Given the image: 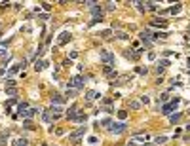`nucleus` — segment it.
I'll return each mask as SVG.
<instances>
[{
  "instance_id": "obj_1",
  "label": "nucleus",
  "mask_w": 190,
  "mask_h": 146,
  "mask_svg": "<svg viewBox=\"0 0 190 146\" xmlns=\"http://www.w3.org/2000/svg\"><path fill=\"white\" fill-rule=\"evenodd\" d=\"M86 131H87V127L86 125H82V127H78V129H74L72 133H68V141L70 142H80V139H84V135H86Z\"/></svg>"
},
{
  "instance_id": "obj_2",
  "label": "nucleus",
  "mask_w": 190,
  "mask_h": 146,
  "mask_svg": "<svg viewBox=\"0 0 190 146\" xmlns=\"http://www.w3.org/2000/svg\"><path fill=\"white\" fill-rule=\"evenodd\" d=\"M179 103H181V99H179V97L171 99L167 105H163V106H162V114H163V116H171V114H173V110L177 108V105H179Z\"/></svg>"
},
{
  "instance_id": "obj_3",
  "label": "nucleus",
  "mask_w": 190,
  "mask_h": 146,
  "mask_svg": "<svg viewBox=\"0 0 190 146\" xmlns=\"http://www.w3.org/2000/svg\"><path fill=\"white\" fill-rule=\"evenodd\" d=\"M99 57H101V61H103L105 67H112V65H114V53H110L109 50H101Z\"/></svg>"
},
{
  "instance_id": "obj_4",
  "label": "nucleus",
  "mask_w": 190,
  "mask_h": 146,
  "mask_svg": "<svg viewBox=\"0 0 190 146\" xmlns=\"http://www.w3.org/2000/svg\"><path fill=\"white\" fill-rule=\"evenodd\" d=\"M126 129H127V123H126V122H118V123H112V125H110L109 131L114 133V135H122Z\"/></svg>"
},
{
  "instance_id": "obj_5",
  "label": "nucleus",
  "mask_w": 190,
  "mask_h": 146,
  "mask_svg": "<svg viewBox=\"0 0 190 146\" xmlns=\"http://www.w3.org/2000/svg\"><path fill=\"white\" fill-rule=\"evenodd\" d=\"M67 87H72V89H82V87H84V78L82 76H72L70 78V80H68V86Z\"/></svg>"
},
{
  "instance_id": "obj_6",
  "label": "nucleus",
  "mask_w": 190,
  "mask_h": 146,
  "mask_svg": "<svg viewBox=\"0 0 190 146\" xmlns=\"http://www.w3.org/2000/svg\"><path fill=\"white\" fill-rule=\"evenodd\" d=\"M148 139H150V135L146 131H139V133H133V135H131L133 142H146Z\"/></svg>"
},
{
  "instance_id": "obj_7",
  "label": "nucleus",
  "mask_w": 190,
  "mask_h": 146,
  "mask_svg": "<svg viewBox=\"0 0 190 146\" xmlns=\"http://www.w3.org/2000/svg\"><path fill=\"white\" fill-rule=\"evenodd\" d=\"M78 114H80V110H78V106H76V105H72L70 108L67 110V114H65V116H67V120H74V118H76Z\"/></svg>"
},
{
  "instance_id": "obj_8",
  "label": "nucleus",
  "mask_w": 190,
  "mask_h": 146,
  "mask_svg": "<svg viewBox=\"0 0 190 146\" xmlns=\"http://www.w3.org/2000/svg\"><path fill=\"white\" fill-rule=\"evenodd\" d=\"M36 112H40V108H27L25 112L21 114V118H25V120H31L32 116L36 114Z\"/></svg>"
},
{
  "instance_id": "obj_9",
  "label": "nucleus",
  "mask_w": 190,
  "mask_h": 146,
  "mask_svg": "<svg viewBox=\"0 0 190 146\" xmlns=\"http://www.w3.org/2000/svg\"><path fill=\"white\" fill-rule=\"evenodd\" d=\"M50 99H51V105H59V106H63V103H65V99L59 95V93H53Z\"/></svg>"
},
{
  "instance_id": "obj_10",
  "label": "nucleus",
  "mask_w": 190,
  "mask_h": 146,
  "mask_svg": "<svg viewBox=\"0 0 190 146\" xmlns=\"http://www.w3.org/2000/svg\"><path fill=\"white\" fill-rule=\"evenodd\" d=\"M68 40H70V34H68V32H61L59 38H57V44H59V46H63V44H67Z\"/></svg>"
},
{
  "instance_id": "obj_11",
  "label": "nucleus",
  "mask_w": 190,
  "mask_h": 146,
  "mask_svg": "<svg viewBox=\"0 0 190 146\" xmlns=\"http://www.w3.org/2000/svg\"><path fill=\"white\" fill-rule=\"evenodd\" d=\"M152 27H162V29H167V21H165V19H154L152 23Z\"/></svg>"
},
{
  "instance_id": "obj_12",
  "label": "nucleus",
  "mask_w": 190,
  "mask_h": 146,
  "mask_svg": "<svg viewBox=\"0 0 190 146\" xmlns=\"http://www.w3.org/2000/svg\"><path fill=\"white\" fill-rule=\"evenodd\" d=\"M99 97H101V93L93 91V89H90V91L86 93V101H93V99H99Z\"/></svg>"
},
{
  "instance_id": "obj_13",
  "label": "nucleus",
  "mask_w": 190,
  "mask_h": 146,
  "mask_svg": "<svg viewBox=\"0 0 190 146\" xmlns=\"http://www.w3.org/2000/svg\"><path fill=\"white\" fill-rule=\"evenodd\" d=\"M126 57H127V59H133V61H137V59H139V51H135V50H129V51H126Z\"/></svg>"
},
{
  "instance_id": "obj_14",
  "label": "nucleus",
  "mask_w": 190,
  "mask_h": 146,
  "mask_svg": "<svg viewBox=\"0 0 190 146\" xmlns=\"http://www.w3.org/2000/svg\"><path fill=\"white\" fill-rule=\"evenodd\" d=\"M42 120H44L46 123H51V122H53V116L50 114V110H44V112H42Z\"/></svg>"
},
{
  "instance_id": "obj_15",
  "label": "nucleus",
  "mask_w": 190,
  "mask_h": 146,
  "mask_svg": "<svg viewBox=\"0 0 190 146\" xmlns=\"http://www.w3.org/2000/svg\"><path fill=\"white\" fill-rule=\"evenodd\" d=\"M46 65H48L46 61H40V59H38L36 63H34V70H36V72H40V70H44V69H46Z\"/></svg>"
},
{
  "instance_id": "obj_16",
  "label": "nucleus",
  "mask_w": 190,
  "mask_h": 146,
  "mask_svg": "<svg viewBox=\"0 0 190 146\" xmlns=\"http://www.w3.org/2000/svg\"><path fill=\"white\" fill-rule=\"evenodd\" d=\"M86 120H87V116H86V114H82V112H80V114H78L74 120H70V122H74V123H86Z\"/></svg>"
},
{
  "instance_id": "obj_17",
  "label": "nucleus",
  "mask_w": 190,
  "mask_h": 146,
  "mask_svg": "<svg viewBox=\"0 0 190 146\" xmlns=\"http://www.w3.org/2000/svg\"><path fill=\"white\" fill-rule=\"evenodd\" d=\"M181 118H182V114L175 112V114H171V116H169V122H171V123H179V122H181Z\"/></svg>"
},
{
  "instance_id": "obj_18",
  "label": "nucleus",
  "mask_w": 190,
  "mask_h": 146,
  "mask_svg": "<svg viewBox=\"0 0 190 146\" xmlns=\"http://www.w3.org/2000/svg\"><path fill=\"white\" fill-rule=\"evenodd\" d=\"M10 137V131H2L0 133V146H4L6 144V139Z\"/></svg>"
},
{
  "instance_id": "obj_19",
  "label": "nucleus",
  "mask_w": 190,
  "mask_h": 146,
  "mask_svg": "<svg viewBox=\"0 0 190 146\" xmlns=\"http://www.w3.org/2000/svg\"><path fill=\"white\" fill-rule=\"evenodd\" d=\"M165 142H167V137H163V135H160V137H156L154 139V144H165Z\"/></svg>"
},
{
  "instance_id": "obj_20",
  "label": "nucleus",
  "mask_w": 190,
  "mask_h": 146,
  "mask_svg": "<svg viewBox=\"0 0 190 146\" xmlns=\"http://www.w3.org/2000/svg\"><path fill=\"white\" fill-rule=\"evenodd\" d=\"M27 108H29V105H27V103H19V105H17V114L21 116V114H23V112H25Z\"/></svg>"
},
{
  "instance_id": "obj_21",
  "label": "nucleus",
  "mask_w": 190,
  "mask_h": 146,
  "mask_svg": "<svg viewBox=\"0 0 190 146\" xmlns=\"http://www.w3.org/2000/svg\"><path fill=\"white\" fill-rule=\"evenodd\" d=\"M143 4H145V12L146 10H158V4H156V2H143Z\"/></svg>"
},
{
  "instance_id": "obj_22",
  "label": "nucleus",
  "mask_w": 190,
  "mask_h": 146,
  "mask_svg": "<svg viewBox=\"0 0 190 146\" xmlns=\"http://www.w3.org/2000/svg\"><path fill=\"white\" fill-rule=\"evenodd\" d=\"M6 89H15V80L6 78Z\"/></svg>"
},
{
  "instance_id": "obj_23",
  "label": "nucleus",
  "mask_w": 190,
  "mask_h": 146,
  "mask_svg": "<svg viewBox=\"0 0 190 146\" xmlns=\"http://www.w3.org/2000/svg\"><path fill=\"white\" fill-rule=\"evenodd\" d=\"M129 108H131V110H139L141 108V101H129Z\"/></svg>"
},
{
  "instance_id": "obj_24",
  "label": "nucleus",
  "mask_w": 190,
  "mask_h": 146,
  "mask_svg": "<svg viewBox=\"0 0 190 146\" xmlns=\"http://www.w3.org/2000/svg\"><path fill=\"white\" fill-rule=\"evenodd\" d=\"M27 139H17V141H14V146H27Z\"/></svg>"
},
{
  "instance_id": "obj_25",
  "label": "nucleus",
  "mask_w": 190,
  "mask_h": 146,
  "mask_svg": "<svg viewBox=\"0 0 190 146\" xmlns=\"http://www.w3.org/2000/svg\"><path fill=\"white\" fill-rule=\"evenodd\" d=\"M116 38H120V40H129V34H127V32H116Z\"/></svg>"
},
{
  "instance_id": "obj_26",
  "label": "nucleus",
  "mask_w": 190,
  "mask_h": 146,
  "mask_svg": "<svg viewBox=\"0 0 190 146\" xmlns=\"http://www.w3.org/2000/svg\"><path fill=\"white\" fill-rule=\"evenodd\" d=\"M103 21V15H93V19L90 21V25H97V23H101Z\"/></svg>"
},
{
  "instance_id": "obj_27",
  "label": "nucleus",
  "mask_w": 190,
  "mask_h": 146,
  "mask_svg": "<svg viewBox=\"0 0 190 146\" xmlns=\"http://www.w3.org/2000/svg\"><path fill=\"white\" fill-rule=\"evenodd\" d=\"M127 80H131V78H127V76H122L120 80H118V82H112V86H122V84H126Z\"/></svg>"
},
{
  "instance_id": "obj_28",
  "label": "nucleus",
  "mask_w": 190,
  "mask_h": 146,
  "mask_svg": "<svg viewBox=\"0 0 190 146\" xmlns=\"http://www.w3.org/2000/svg\"><path fill=\"white\" fill-rule=\"evenodd\" d=\"M103 72L107 74V76H112V74L116 72V70H112V67H103Z\"/></svg>"
},
{
  "instance_id": "obj_29",
  "label": "nucleus",
  "mask_w": 190,
  "mask_h": 146,
  "mask_svg": "<svg viewBox=\"0 0 190 146\" xmlns=\"http://www.w3.org/2000/svg\"><path fill=\"white\" fill-rule=\"evenodd\" d=\"M118 118H120V120L124 122V120L127 118V110H118Z\"/></svg>"
},
{
  "instance_id": "obj_30",
  "label": "nucleus",
  "mask_w": 190,
  "mask_h": 146,
  "mask_svg": "<svg viewBox=\"0 0 190 146\" xmlns=\"http://www.w3.org/2000/svg\"><path fill=\"white\" fill-rule=\"evenodd\" d=\"M158 101H160V103H165V101H169V93H162V95L158 97Z\"/></svg>"
},
{
  "instance_id": "obj_31",
  "label": "nucleus",
  "mask_w": 190,
  "mask_h": 146,
  "mask_svg": "<svg viewBox=\"0 0 190 146\" xmlns=\"http://www.w3.org/2000/svg\"><path fill=\"white\" fill-rule=\"evenodd\" d=\"M67 97H76V89H72V87H67Z\"/></svg>"
},
{
  "instance_id": "obj_32",
  "label": "nucleus",
  "mask_w": 190,
  "mask_h": 146,
  "mask_svg": "<svg viewBox=\"0 0 190 146\" xmlns=\"http://www.w3.org/2000/svg\"><path fill=\"white\" fill-rule=\"evenodd\" d=\"M169 65H171V63H169L167 59H162V61L158 63V67H162V69H165V67H169Z\"/></svg>"
},
{
  "instance_id": "obj_33",
  "label": "nucleus",
  "mask_w": 190,
  "mask_h": 146,
  "mask_svg": "<svg viewBox=\"0 0 190 146\" xmlns=\"http://www.w3.org/2000/svg\"><path fill=\"white\" fill-rule=\"evenodd\" d=\"M169 12H171V14H179V12H181V4H177V6H173V8H169Z\"/></svg>"
},
{
  "instance_id": "obj_34",
  "label": "nucleus",
  "mask_w": 190,
  "mask_h": 146,
  "mask_svg": "<svg viewBox=\"0 0 190 146\" xmlns=\"http://www.w3.org/2000/svg\"><path fill=\"white\" fill-rule=\"evenodd\" d=\"M0 57H4V59H6V57H10V55H8V50H4V48H0Z\"/></svg>"
},
{
  "instance_id": "obj_35",
  "label": "nucleus",
  "mask_w": 190,
  "mask_h": 146,
  "mask_svg": "<svg viewBox=\"0 0 190 146\" xmlns=\"http://www.w3.org/2000/svg\"><path fill=\"white\" fill-rule=\"evenodd\" d=\"M103 125L110 127V125H112V120H110V118H105V120H103Z\"/></svg>"
},
{
  "instance_id": "obj_36",
  "label": "nucleus",
  "mask_w": 190,
  "mask_h": 146,
  "mask_svg": "<svg viewBox=\"0 0 190 146\" xmlns=\"http://www.w3.org/2000/svg\"><path fill=\"white\" fill-rule=\"evenodd\" d=\"M114 8H116V4H114V2H107V10H109V12H112Z\"/></svg>"
},
{
  "instance_id": "obj_37",
  "label": "nucleus",
  "mask_w": 190,
  "mask_h": 146,
  "mask_svg": "<svg viewBox=\"0 0 190 146\" xmlns=\"http://www.w3.org/2000/svg\"><path fill=\"white\" fill-rule=\"evenodd\" d=\"M141 103H145V105H148V103H150V99H148L146 95H141Z\"/></svg>"
},
{
  "instance_id": "obj_38",
  "label": "nucleus",
  "mask_w": 190,
  "mask_h": 146,
  "mask_svg": "<svg viewBox=\"0 0 190 146\" xmlns=\"http://www.w3.org/2000/svg\"><path fill=\"white\" fill-rule=\"evenodd\" d=\"M137 72H139V74H146V67H145V69H143V67H137Z\"/></svg>"
},
{
  "instance_id": "obj_39",
  "label": "nucleus",
  "mask_w": 190,
  "mask_h": 146,
  "mask_svg": "<svg viewBox=\"0 0 190 146\" xmlns=\"http://www.w3.org/2000/svg\"><path fill=\"white\" fill-rule=\"evenodd\" d=\"M101 36H103V38H109L110 36V31H103V32H101Z\"/></svg>"
},
{
  "instance_id": "obj_40",
  "label": "nucleus",
  "mask_w": 190,
  "mask_h": 146,
  "mask_svg": "<svg viewBox=\"0 0 190 146\" xmlns=\"http://www.w3.org/2000/svg\"><path fill=\"white\" fill-rule=\"evenodd\" d=\"M103 110H105V112H109V114H112V112H114V110H112V108H110V106H105V108H103Z\"/></svg>"
},
{
  "instance_id": "obj_41",
  "label": "nucleus",
  "mask_w": 190,
  "mask_h": 146,
  "mask_svg": "<svg viewBox=\"0 0 190 146\" xmlns=\"http://www.w3.org/2000/svg\"><path fill=\"white\" fill-rule=\"evenodd\" d=\"M42 8H44V10H50V8H51V6H50V4H48V2H42Z\"/></svg>"
},
{
  "instance_id": "obj_42",
  "label": "nucleus",
  "mask_w": 190,
  "mask_h": 146,
  "mask_svg": "<svg viewBox=\"0 0 190 146\" xmlns=\"http://www.w3.org/2000/svg\"><path fill=\"white\" fill-rule=\"evenodd\" d=\"M186 133H190V123H188V125H186Z\"/></svg>"
},
{
  "instance_id": "obj_43",
  "label": "nucleus",
  "mask_w": 190,
  "mask_h": 146,
  "mask_svg": "<svg viewBox=\"0 0 190 146\" xmlns=\"http://www.w3.org/2000/svg\"><path fill=\"white\" fill-rule=\"evenodd\" d=\"M188 67H190V57H188Z\"/></svg>"
},
{
  "instance_id": "obj_44",
  "label": "nucleus",
  "mask_w": 190,
  "mask_h": 146,
  "mask_svg": "<svg viewBox=\"0 0 190 146\" xmlns=\"http://www.w3.org/2000/svg\"><path fill=\"white\" fill-rule=\"evenodd\" d=\"M145 146H152V144H145Z\"/></svg>"
},
{
  "instance_id": "obj_45",
  "label": "nucleus",
  "mask_w": 190,
  "mask_h": 146,
  "mask_svg": "<svg viewBox=\"0 0 190 146\" xmlns=\"http://www.w3.org/2000/svg\"><path fill=\"white\" fill-rule=\"evenodd\" d=\"M188 114H190V108H188Z\"/></svg>"
}]
</instances>
